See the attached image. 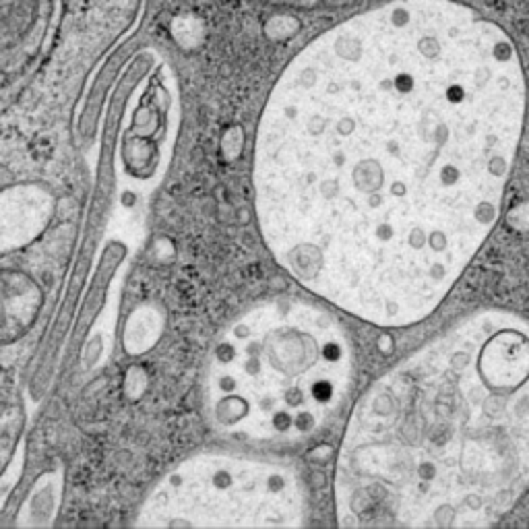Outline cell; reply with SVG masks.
Returning <instances> with one entry per match:
<instances>
[{
	"label": "cell",
	"instance_id": "obj_1",
	"mask_svg": "<svg viewBox=\"0 0 529 529\" xmlns=\"http://www.w3.org/2000/svg\"><path fill=\"white\" fill-rule=\"evenodd\" d=\"M526 122L515 46L446 0L353 17L285 69L255 156L279 267L374 325L426 319L501 219Z\"/></svg>",
	"mask_w": 529,
	"mask_h": 529
},
{
	"label": "cell",
	"instance_id": "obj_2",
	"mask_svg": "<svg viewBox=\"0 0 529 529\" xmlns=\"http://www.w3.org/2000/svg\"><path fill=\"white\" fill-rule=\"evenodd\" d=\"M529 486V325L476 314L385 372L342 446V526L484 528Z\"/></svg>",
	"mask_w": 529,
	"mask_h": 529
},
{
	"label": "cell",
	"instance_id": "obj_3",
	"mask_svg": "<svg viewBox=\"0 0 529 529\" xmlns=\"http://www.w3.org/2000/svg\"><path fill=\"white\" fill-rule=\"evenodd\" d=\"M352 374V346L335 319L308 304H263L217 339L207 416L217 433L236 439L300 442L342 410Z\"/></svg>",
	"mask_w": 529,
	"mask_h": 529
},
{
	"label": "cell",
	"instance_id": "obj_4",
	"mask_svg": "<svg viewBox=\"0 0 529 529\" xmlns=\"http://www.w3.org/2000/svg\"><path fill=\"white\" fill-rule=\"evenodd\" d=\"M306 498L287 467L232 457L182 463L149 496L141 526L249 528L302 526Z\"/></svg>",
	"mask_w": 529,
	"mask_h": 529
}]
</instances>
